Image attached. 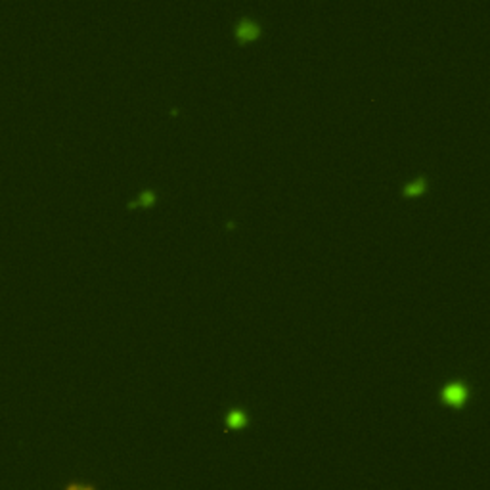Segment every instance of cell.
Segmentation results:
<instances>
[{
	"label": "cell",
	"mask_w": 490,
	"mask_h": 490,
	"mask_svg": "<svg viewBox=\"0 0 490 490\" xmlns=\"http://www.w3.org/2000/svg\"><path fill=\"white\" fill-rule=\"evenodd\" d=\"M467 385L463 381H450L441 389V400L448 406H463L467 400Z\"/></svg>",
	"instance_id": "cell-1"
},
{
	"label": "cell",
	"mask_w": 490,
	"mask_h": 490,
	"mask_svg": "<svg viewBox=\"0 0 490 490\" xmlns=\"http://www.w3.org/2000/svg\"><path fill=\"white\" fill-rule=\"evenodd\" d=\"M260 33H262V27H260L259 21H255V19L247 17V15L240 17L236 27H234V35H236V39L240 43H251L257 37H260Z\"/></svg>",
	"instance_id": "cell-2"
},
{
	"label": "cell",
	"mask_w": 490,
	"mask_h": 490,
	"mask_svg": "<svg viewBox=\"0 0 490 490\" xmlns=\"http://www.w3.org/2000/svg\"><path fill=\"white\" fill-rule=\"evenodd\" d=\"M427 188V176L425 174H419L414 180H408L402 186V196L406 197H414V196H421Z\"/></svg>",
	"instance_id": "cell-3"
},
{
	"label": "cell",
	"mask_w": 490,
	"mask_h": 490,
	"mask_svg": "<svg viewBox=\"0 0 490 490\" xmlns=\"http://www.w3.org/2000/svg\"><path fill=\"white\" fill-rule=\"evenodd\" d=\"M226 425L232 429H242L247 425V414L240 408H232L230 412L226 414Z\"/></svg>",
	"instance_id": "cell-4"
},
{
	"label": "cell",
	"mask_w": 490,
	"mask_h": 490,
	"mask_svg": "<svg viewBox=\"0 0 490 490\" xmlns=\"http://www.w3.org/2000/svg\"><path fill=\"white\" fill-rule=\"evenodd\" d=\"M157 201V192L155 190H151V188H147L144 190L138 197H134L132 201H129V209H134V207H138V205H153V203Z\"/></svg>",
	"instance_id": "cell-5"
},
{
	"label": "cell",
	"mask_w": 490,
	"mask_h": 490,
	"mask_svg": "<svg viewBox=\"0 0 490 490\" xmlns=\"http://www.w3.org/2000/svg\"><path fill=\"white\" fill-rule=\"evenodd\" d=\"M65 490H96V487L92 485H83V483H69Z\"/></svg>",
	"instance_id": "cell-6"
}]
</instances>
